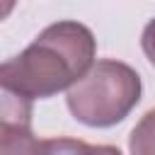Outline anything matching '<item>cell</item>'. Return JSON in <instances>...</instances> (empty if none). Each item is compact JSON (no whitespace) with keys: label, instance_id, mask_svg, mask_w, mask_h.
<instances>
[{"label":"cell","instance_id":"6da1fadb","mask_svg":"<svg viewBox=\"0 0 155 155\" xmlns=\"http://www.w3.org/2000/svg\"><path fill=\"white\" fill-rule=\"evenodd\" d=\"M97 39L90 27L75 19L48 24L22 53L0 65L2 92L34 99H48L80 82L97 63Z\"/></svg>","mask_w":155,"mask_h":155},{"label":"cell","instance_id":"7a4b0ae2","mask_svg":"<svg viewBox=\"0 0 155 155\" xmlns=\"http://www.w3.org/2000/svg\"><path fill=\"white\" fill-rule=\"evenodd\" d=\"M140 92V75L128 63L102 58L68 90L65 104L75 121L90 128H111L136 109Z\"/></svg>","mask_w":155,"mask_h":155},{"label":"cell","instance_id":"3957f363","mask_svg":"<svg viewBox=\"0 0 155 155\" xmlns=\"http://www.w3.org/2000/svg\"><path fill=\"white\" fill-rule=\"evenodd\" d=\"M0 145L2 155H39L41 140L31 133V102L2 92L0 104Z\"/></svg>","mask_w":155,"mask_h":155},{"label":"cell","instance_id":"277c9868","mask_svg":"<svg viewBox=\"0 0 155 155\" xmlns=\"http://www.w3.org/2000/svg\"><path fill=\"white\" fill-rule=\"evenodd\" d=\"M131 155H155V109L145 111L128 136Z\"/></svg>","mask_w":155,"mask_h":155},{"label":"cell","instance_id":"5b68a950","mask_svg":"<svg viewBox=\"0 0 155 155\" xmlns=\"http://www.w3.org/2000/svg\"><path fill=\"white\" fill-rule=\"evenodd\" d=\"M92 148L94 145L75 138H46L41 140L39 155H92Z\"/></svg>","mask_w":155,"mask_h":155},{"label":"cell","instance_id":"8992f818","mask_svg":"<svg viewBox=\"0 0 155 155\" xmlns=\"http://www.w3.org/2000/svg\"><path fill=\"white\" fill-rule=\"evenodd\" d=\"M140 48L145 53V58L155 65V19H150L140 34Z\"/></svg>","mask_w":155,"mask_h":155},{"label":"cell","instance_id":"52a82bcc","mask_svg":"<svg viewBox=\"0 0 155 155\" xmlns=\"http://www.w3.org/2000/svg\"><path fill=\"white\" fill-rule=\"evenodd\" d=\"M92 155H121V150L114 148V145H94Z\"/></svg>","mask_w":155,"mask_h":155}]
</instances>
